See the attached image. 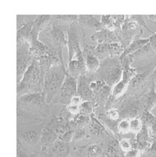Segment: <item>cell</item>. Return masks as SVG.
<instances>
[{
	"label": "cell",
	"mask_w": 156,
	"mask_h": 157,
	"mask_svg": "<svg viewBox=\"0 0 156 157\" xmlns=\"http://www.w3.org/2000/svg\"><path fill=\"white\" fill-rule=\"evenodd\" d=\"M148 128L150 138L153 140H156V123Z\"/></svg>",
	"instance_id": "cell-37"
},
{
	"label": "cell",
	"mask_w": 156,
	"mask_h": 157,
	"mask_svg": "<svg viewBox=\"0 0 156 157\" xmlns=\"http://www.w3.org/2000/svg\"><path fill=\"white\" fill-rule=\"evenodd\" d=\"M56 138V133L49 128H45L43 129L40 138V142L43 146L53 142Z\"/></svg>",
	"instance_id": "cell-22"
},
{
	"label": "cell",
	"mask_w": 156,
	"mask_h": 157,
	"mask_svg": "<svg viewBox=\"0 0 156 157\" xmlns=\"http://www.w3.org/2000/svg\"><path fill=\"white\" fill-rule=\"evenodd\" d=\"M143 109L140 103L139 99L134 100L126 104L120 112V117L123 119H134L140 115L141 110Z\"/></svg>",
	"instance_id": "cell-9"
},
{
	"label": "cell",
	"mask_w": 156,
	"mask_h": 157,
	"mask_svg": "<svg viewBox=\"0 0 156 157\" xmlns=\"http://www.w3.org/2000/svg\"><path fill=\"white\" fill-rule=\"evenodd\" d=\"M21 138L25 142L28 144H36L39 140L38 133L36 131H27L21 135Z\"/></svg>",
	"instance_id": "cell-25"
},
{
	"label": "cell",
	"mask_w": 156,
	"mask_h": 157,
	"mask_svg": "<svg viewBox=\"0 0 156 157\" xmlns=\"http://www.w3.org/2000/svg\"><path fill=\"white\" fill-rule=\"evenodd\" d=\"M106 114H107L106 116L107 117V118H109L112 121H117L120 118V112L117 109H109Z\"/></svg>",
	"instance_id": "cell-33"
},
{
	"label": "cell",
	"mask_w": 156,
	"mask_h": 157,
	"mask_svg": "<svg viewBox=\"0 0 156 157\" xmlns=\"http://www.w3.org/2000/svg\"><path fill=\"white\" fill-rule=\"evenodd\" d=\"M139 101L143 111L148 110L151 112L156 107V85L154 82H153L150 90L142 95L139 99Z\"/></svg>",
	"instance_id": "cell-10"
},
{
	"label": "cell",
	"mask_w": 156,
	"mask_h": 157,
	"mask_svg": "<svg viewBox=\"0 0 156 157\" xmlns=\"http://www.w3.org/2000/svg\"><path fill=\"white\" fill-rule=\"evenodd\" d=\"M146 75L145 74H137L129 82L126 93L132 95L136 92L142 90L146 84Z\"/></svg>",
	"instance_id": "cell-15"
},
{
	"label": "cell",
	"mask_w": 156,
	"mask_h": 157,
	"mask_svg": "<svg viewBox=\"0 0 156 157\" xmlns=\"http://www.w3.org/2000/svg\"><path fill=\"white\" fill-rule=\"evenodd\" d=\"M49 29V35L53 43V48L62 51L65 47L68 46V38L64 30L61 26L55 23H53L52 26H50Z\"/></svg>",
	"instance_id": "cell-5"
},
{
	"label": "cell",
	"mask_w": 156,
	"mask_h": 157,
	"mask_svg": "<svg viewBox=\"0 0 156 157\" xmlns=\"http://www.w3.org/2000/svg\"><path fill=\"white\" fill-rule=\"evenodd\" d=\"M150 44L153 51L156 53V33L150 37Z\"/></svg>",
	"instance_id": "cell-39"
},
{
	"label": "cell",
	"mask_w": 156,
	"mask_h": 157,
	"mask_svg": "<svg viewBox=\"0 0 156 157\" xmlns=\"http://www.w3.org/2000/svg\"><path fill=\"white\" fill-rule=\"evenodd\" d=\"M43 81L39 61L33 59L23 78L17 83L18 97L31 93L43 92Z\"/></svg>",
	"instance_id": "cell-1"
},
{
	"label": "cell",
	"mask_w": 156,
	"mask_h": 157,
	"mask_svg": "<svg viewBox=\"0 0 156 157\" xmlns=\"http://www.w3.org/2000/svg\"><path fill=\"white\" fill-rule=\"evenodd\" d=\"M68 110L71 114L76 115H78V113L80 112V107L70 104V105L68 107Z\"/></svg>",
	"instance_id": "cell-36"
},
{
	"label": "cell",
	"mask_w": 156,
	"mask_h": 157,
	"mask_svg": "<svg viewBox=\"0 0 156 157\" xmlns=\"http://www.w3.org/2000/svg\"><path fill=\"white\" fill-rule=\"evenodd\" d=\"M138 29L137 23L129 20L127 17L121 27V35L124 41L128 46L133 40V37Z\"/></svg>",
	"instance_id": "cell-12"
},
{
	"label": "cell",
	"mask_w": 156,
	"mask_h": 157,
	"mask_svg": "<svg viewBox=\"0 0 156 157\" xmlns=\"http://www.w3.org/2000/svg\"><path fill=\"white\" fill-rule=\"evenodd\" d=\"M87 70L90 73H95L100 67L99 59L95 54H88L84 56Z\"/></svg>",
	"instance_id": "cell-20"
},
{
	"label": "cell",
	"mask_w": 156,
	"mask_h": 157,
	"mask_svg": "<svg viewBox=\"0 0 156 157\" xmlns=\"http://www.w3.org/2000/svg\"><path fill=\"white\" fill-rule=\"evenodd\" d=\"M119 146L122 151L126 153L132 149V144L129 139L123 138L119 143Z\"/></svg>",
	"instance_id": "cell-31"
},
{
	"label": "cell",
	"mask_w": 156,
	"mask_h": 157,
	"mask_svg": "<svg viewBox=\"0 0 156 157\" xmlns=\"http://www.w3.org/2000/svg\"><path fill=\"white\" fill-rule=\"evenodd\" d=\"M26 23L25 22V16L24 15H17V30L20 29L23 27Z\"/></svg>",
	"instance_id": "cell-38"
},
{
	"label": "cell",
	"mask_w": 156,
	"mask_h": 157,
	"mask_svg": "<svg viewBox=\"0 0 156 157\" xmlns=\"http://www.w3.org/2000/svg\"><path fill=\"white\" fill-rule=\"evenodd\" d=\"M79 96L84 101H92L93 100L94 93L87 82V79L83 76L78 78V92Z\"/></svg>",
	"instance_id": "cell-13"
},
{
	"label": "cell",
	"mask_w": 156,
	"mask_h": 157,
	"mask_svg": "<svg viewBox=\"0 0 156 157\" xmlns=\"http://www.w3.org/2000/svg\"><path fill=\"white\" fill-rule=\"evenodd\" d=\"M143 124L141 121L140 118H136L130 119V128H131V132L134 134H138L142 128Z\"/></svg>",
	"instance_id": "cell-27"
},
{
	"label": "cell",
	"mask_w": 156,
	"mask_h": 157,
	"mask_svg": "<svg viewBox=\"0 0 156 157\" xmlns=\"http://www.w3.org/2000/svg\"><path fill=\"white\" fill-rule=\"evenodd\" d=\"M68 33V49L69 60L75 59L85 62L83 51H82L79 39L76 23L70 25L67 30Z\"/></svg>",
	"instance_id": "cell-4"
},
{
	"label": "cell",
	"mask_w": 156,
	"mask_h": 157,
	"mask_svg": "<svg viewBox=\"0 0 156 157\" xmlns=\"http://www.w3.org/2000/svg\"><path fill=\"white\" fill-rule=\"evenodd\" d=\"M117 128L123 134H127L131 132L130 119H123L117 124Z\"/></svg>",
	"instance_id": "cell-28"
},
{
	"label": "cell",
	"mask_w": 156,
	"mask_h": 157,
	"mask_svg": "<svg viewBox=\"0 0 156 157\" xmlns=\"http://www.w3.org/2000/svg\"><path fill=\"white\" fill-rule=\"evenodd\" d=\"M48 49L49 47L39 40H33L30 43L29 53L34 59L38 60L46 56Z\"/></svg>",
	"instance_id": "cell-17"
},
{
	"label": "cell",
	"mask_w": 156,
	"mask_h": 157,
	"mask_svg": "<svg viewBox=\"0 0 156 157\" xmlns=\"http://www.w3.org/2000/svg\"><path fill=\"white\" fill-rule=\"evenodd\" d=\"M44 96L43 93L40 92L28 94L18 98L20 99V102H22L23 104L36 106L41 104Z\"/></svg>",
	"instance_id": "cell-19"
},
{
	"label": "cell",
	"mask_w": 156,
	"mask_h": 157,
	"mask_svg": "<svg viewBox=\"0 0 156 157\" xmlns=\"http://www.w3.org/2000/svg\"><path fill=\"white\" fill-rule=\"evenodd\" d=\"M66 74L67 70L64 65H60L53 67L45 75L43 93L47 104H50L56 95L59 94Z\"/></svg>",
	"instance_id": "cell-2"
},
{
	"label": "cell",
	"mask_w": 156,
	"mask_h": 157,
	"mask_svg": "<svg viewBox=\"0 0 156 157\" xmlns=\"http://www.w3.org/2000/svg\"><path fill=\"white\" fill-rule=\"evenodd\" d=\"M125 47L119 42H114L109 43V56L111 57H114L117 56H121L124 51Z\"/></svg>",
	"instance_id": "cell-24"
},
{
	"label": "cell",
	"mask_w": 156,
	"mask_h": 157,
	"mask_svg": "<svg viewBox=\"0 0 156 157\" xmlns=\"http://www.w3.org/2000/svg\"><path fill=\"white\" fill-rule=\"evenodd\" d=\"M150 50H153L151 48V46L149 43H148L147 44H146L144 47H143L142 48H141L140 49L138 50L137 51H136L135 52L133 53L132 54L130 55V56L131 57V58L134 60V59L138 57H141L144 56L145 54H146L147 52H148Z\"/></svg>",
	"instance_id": "cell-30"
},
{
	"label": "cell",
	"mask_w": 156,
	"mask_h": 157,
	"mask_svg": "<svg viewBox=\"0 0 156 157\" xmlns=\"http://www.w3.org/2000/svg\"><path fill=\"white\" fill-rule=\"evenodd\" d=\"M150 43V37L147 39L135 38L127 47L125 48L123 54L119 57V60L121 62L126 57L132 54L138 50L144 47Z\"/></svg>",
	"instance_id": "cell-14"
},
{
	"label": "cell",
	"mask_w": 156,
	"mask_h": 157,
	"mask_svg": "<svg viewBox=\"0 0 156 157\" xmlns=\"http://www.w3.org/2000/svg\"><path fill=\"white\" fill-rule=\"evenodd\" d=\"M140 119L142 122L143 125H145L148 128H150L153 124L156 123V117L151 113V112L148 110H144L140 114Z\"/></svg>",
	"instance_id": "cell-23"
},
{
	"label": "cell",
	"mask_w": 156,
	"mask_h": 157,
	"mask_svg": "<svg viewBox=\"0 0 156 157\" xmlns=\"http://www.w3.org/2000/svg\"><path fill=\"white\" fill-rule=\"evenodd\" d=\"M51 15H39L34 23L31 32V41L39 40V34L44 30L49 29L51 24ZM31 43V42H30Z\"/></svg>",
	"instance_id": "cell-7"
},
{
	"label": "cell",
	"mask_w": 156,
	"mask_h": 157,
	"mask_svg": "<svg viewBox=\"0 0 156 157\" xmlns=\"http://www.w3.org/2000/svg\"><path fill=\"white\" fill-rule=\"evenodd\" d=\"M78 22L87 28L96 33L105 29L101 23V20L94 15H79Z\"/></svg>",
	"instance_id": "cell-11"
},
{
	"label": "cell",
	"mask_w": 156,
	"mask_h": 157,
	"mask_svg": "<svg viewBox=\"0 0 156 157\" xmlns=\"http://www.w3.org/2000/svg\"><path fill=\"white\" fill-rule=\"evenodd\" d=\"M125 157H140V152L137 149H131L125 153Z\"/></svg>",
	"instance_id": "cell-35"
},
{
	"label": "cell",
	"mask_w": 156,
	"mask_h": 157,
	"mask_svg": "<svg viewBox=\"0 0 156 157\" xmlns=\"http://www.w3.org/2000/svg\"><path fill=\"white\" fill-rule=\"evenodd\" d=\"M70 151V147L67 142L63 141H57L53 149V155L56 157H66Z\"/></svg>",
	"instance_id": "cell-21"
},
{
	"label": "cell",
	"mask_w": 156,
	"mask_h": 157,
	"mask_svg": "<svg viewBox=\"0 0 156 157\" xmlns=\"http://www.w3.org/2000/svg\"><path fill=\"white\" fill-rule=\"evenodd\" d=\"M127 18L129 20H131V21H133L138 24H139L140 25L142 26L143 27H144L145 29H146L148 32L152 33V34H154L155 33L154 32H153L151 31L149 28L147 26L145 21V18H144V17L143 15H131V16H127Z\"/></svg>",
	"instance_id": "cell-29"
},
{
	"label": "cell",
	"mask_w": 156,
	"mask_h": 157,
	"mask_svg": "<svg viewBox=\"0 0 156 157\" xmlns=\"http://www.w3.org/2000/svg\"><path fill=\"white\" fill-rule=\"evenodd\" d=\"M95 56L99 59H103L107 55L109 56V43H101L98 44V46L96 47L95 51Z\"/></svg>",
	"instance_id": "cell-26"
},
{
	"label": "cell",
	"mask_w": 156,
	"mask_h": 157,
	"mask_svg": "<svg viewBox=\"0 0 156 157\" xmlns=\"http://www.w3.org/2000/svg\"><path fill=\"white\" fill-rule=\"evenodd\" d=\"M78 78L73 77L67 73L65 80L61 86L59 94L63 98H73L77 95Z\"/></svg>",
	"instance_id": "cell-6"
},
{
	"label": "cell",
	"mask_w": 156,
	"mask_h": 157,
	"mask_svg": "<svg viewBox=\"0 0 156 157\" xmlns=\"http://www.w3.org/2000/svg\"><path fill=\"white\" fill-rule=\"evenodd\" d=\"M84 100L78 95H76L73 96L72 99H71V104L72 105H75V106H78L80 107L82 104L84 102Z\"/></svg>",
	"instance_id": "cell-34"
},
{
	"label": "cell",
	"mask_w": 156,
	"mask_h": 157,
	"mask_svg": "<svg viewBox=\"0 0 156 157\" xmlns=\"http://www.w3.org/2000/svg\"><path fill=\"white\" fill-rule=\"evenodd\" d=\"M34 21H29L17 30V45L28 42L30 44L31 41V32L33 28Z\"/></svg>",
	"instance_id": "cell-18"
},
{
	"label": "cell",
	"mask_w": 156,
	"mask_h": 157,
	"mask_svg": "<svg viewBox=\"0 0 156 157\" xmlns=\"http://www.w3.org/2000/svg\"><path fill=\"white\" fill-rule=\"evenodd\" d=\"M30 44L28 42L17 45V83L23 78L25 73L34 59L29 53Z\"/></svg>",
	"instance_id": "cell-3"
},
{
	"label": "cell",
	"mask_w": 156,
	"mask_h": 157,
	"mask_svg": "<svg viewBox=\"0 0 156 157\" xmlns=\"http://www.w3.org/2000/svg\"><path fill=\"white\" fill-rule=\"evenodd\" d=\"M150 151L151 153L153 154H156V143H153L151 147H150Z\"/></svg>",
	"instance_id": "cell-40"
},
{
	"label": "cell",
	"mask_w": 156,
	"mask_h": 157,
	"mask_svg": "<svg viewBox=\"0 0 156 157\" xmlns=\"http://www.w3.org/2000/svg\"><path fill=\"white\" fill-rule=\"evenodd\" d=\"M86 71L87 68L85 62L75 59L69 60L67 73L70 75L78 78L80 76L84 75Z\"/></svg>",
	"instance_id": "cell-16"
},
{
	"label": "cell",
	"mask_w": 156,
	"mask_h": 157,
	"mask_svg": "<svg viewBox=\"0 0 156 157\" xmlns=\"http://www.w3.org/2000/svg\"><path fill=\"white\" fill-rule=\"evenodd\" d=\"M87 152L90 157H97L101 154V149L98 146L92 145L88 147Z\"/></svg>",
	"instance_id": "cell-32"
},
{
	"label": "cell",
	"mask_w": 156,
	"mask_h": 157,
	"mask_svg": "<svg viewBox=\"0 0 156 157\" xmlns=\"http://www.w3.org/2000/svg\"><path fill=\"white\" fill-rule=\"evenodd\" d=\"M146 17L150 20L156 22V15H147Z\"/></svg>",
	"instance_id": "cell-41"
},
{
	"label": "cell",
	"mask_w": 156,
	"mask_h": 157,
	"mask_svg": "<svg viewBox=\"0 0 156 157\" xmlns=\"http://www.w3.org/2000/svg\"><path fill=\"white\" fill-rule=\"evenodd\" d=\"M123 67L121 65L109 68L104 73L103 80L110 87H114L122 78Z\"/></svg>",
	"instance_id": "cell-8"
}]
</instances>
